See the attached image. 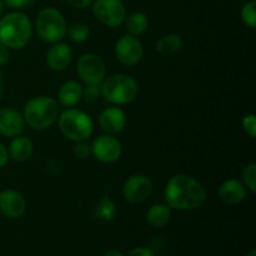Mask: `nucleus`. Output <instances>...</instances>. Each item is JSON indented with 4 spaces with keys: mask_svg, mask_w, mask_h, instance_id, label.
<instances>
[{
    "mask_svg": "<svg viewBox=\"0 0 256 256\" xmlns=\"http://www.w3.org/2000/svg\"><path fill=\"white\" fill-rule=\"evenodd\" d=\"M152 192V182L144 174H134L126 179L122 186V198L130 204L146 202Z\"/></svg>",
    "mask_w": 256,
    "mask_h": 256,
    "instance_id": "nucleus-11",
    "label": "nucleus"
},
{
    "mask_svg": "<svg viewBox=\"0 0 256 256\" xmlns=\"http://www.w3.org/2000/svg\"><path fill=\"white\" fill-rule=\"evenodd\" d=\"M72 155L79 160L88 159L89 156H92V145L88 142V140L75 142L74 146H72Z\"/></svg>",
    "mask_w": 256,
    "mask_h": 256,
    "instance_id": "nucleus-27",
    "label": "nucleus"
},
{
    "mask_svg": "<svg viewBox=\"0 0 256 256\" xmlns=\"http://www.w3.org/2000/svg\"><path fill=\"white\" fill-rule=\"evenodd\" d=\"M26 210V200L24 195L15 189H5L0 192V214L8 219H18Z\"/></svg>",
    "mask_w": 256,
    "mask_h": 256,
    "instance_id": "nucleus-12",
    "label": "nucleus"
},
{
    "mask_svg": "<svg viewBox=\"0 0 256 256\" xmlns=\"http://www.w3.org/2000/svg\"><path fill=\"white\" fill-rule=\"evenodd\" d=\"M25 125L22 112L12 108H0V135L5 138L18 136L24 132Z\"/></svg>",
    "mask_w": 256,
    "mask_h": 256,
    "instance_id": "nucleus-15",
    "label": "nucleus"
},
{
    "mask_svg": "<svg viewBox=\"0 0 256 256\" xmlns=\"http://www.w3.org/2000/svg\"><path fill=\"white\" fill-rule=\"evenodd\" d=\"M218 195L222 204L234 206L244 202L248 195V189L242 180L230 178L222 182Z\"/></svg>",
    "mask_w": 256,
    "mask_h": 256,
    "instance_id": "nucleus-16",
    "label": "nucleus"
},
{
    "mask_svg": "<svg viewBox=\"0 0 256 256\" xmlns=\"http://www.w3.org/2000/svg\"><path fill=\"white\" fill-rule=\"evenodd\" d=\"M9 162V154H8V148L0 142V169L4 168Z\"/></svg>",
    "mask_w": 256,
    "mask_h": 256,
    "instance_id": "nucleus-32",
    "label": "nucleus"
},
{
    "mask_svg": "<svg viewBox=\"0 0 256 256\" xmlns=\"http://www.w3.org/2000/svg\"><path fill=\"white\" fill-rule=\"evenodd\" d=\"M4 10H5V4H4V2H2V0H0V16L4 14Z\"/></svg>",
    "mask_w": 256,
    "mask_h": 256,
    "instance_id": "nucleus-36",
    "label": "nucleus"
},
{
    "mask_svg": "<svg viewBox=\"0 0 256 256\" xmlns=\"http://www.w3.org/2000/svg\"><path fill=\"white\" fill-rule=\"evenodd\" d=\"M128 256H155V254L152 249H149V248L139 246L132 249V252L128 254Z\"/></svg>",
    "mask_w": 256,
    "mask_h": 256,
    "instance_id": "nucleus-31",
    "label": "nucleus"
},
{
    "mask_svg": "<svg viewBox=\"0 0 256 256\" xmlns=\"http://www.w3.org/2000/svg\"><path fill=\"white\" fill-rule=\"evenodd\" d=\"M128 118L124 110L116 105L105 108L99 115V125L105 134H119L126 126Z\"/></svg>",
    "mask_w": 256,
    "mask_h": 256,
    "instance_id": "nucleus-13",
    "label": "nucleus"
},
{
    "mask_svg": "<svg viewBox=\"0 0 256 256\" xmlns=\"http://www.w3.org/2000/svg\"><path fill=\"white\" fill-rule=\"evenodd\" d=\"M242 126L244 129V132L249 135L252 139H254L256 136V116L254 114H246L242 116Z\"/></svg>",
    "mask_w": 256,
    "mask_h": 256,
    "instance_id": "nucleus-28",
    "label": "nucleus"
},
{
    "mask_svg": "<svg viewBox=\"0 0 256 256\" xmlns=\"http://www.w3.org/2000/svg\"><path fill=\"white\" fill-rule=\"evenodd\" d=\"M90 29L84 22H74L70 26H68L66 35L69 39L75 44H82L86 42L90 38Z\"/></svg>",
    "mask_w": 256,
    "mask_h": 256,
    "instance_id": "nucleus-23",
    "label": "nucleus"
},
{
    "mask_svg": "<svg viewBox=\"0 0 256 256\" xmlns=\"http://www.w3.org/2000/svg\"><path fill=\"white\" fill-rule=\"evenodd\" d=\"M115 58L125 66H135L144 56V48L139 38L134 35H122L114 46Z\"/></svg>",
    "mask_w": 256,
    "mask_h": 256,
    "instance_id": "nucleus-9",
    "label": "nucleus"
},
{
    "mask_svg": "<svg viewBox=\"0 0 256 256\" xmlns=\"http://www.w3.org/2000/svg\"><path fill=\"white\" fill-rule=\"evenodd\" d=\"M2 2H4L5 6L10 8V9L22 10L30 6L34 2V0H2Z\"/></svg>",
    "mask_w": 256,
    "mask_h": 256,
    "instance_id": "nucleus-29",
    "label": "nucleus"
},
{
    "mask_svg": "<svg viewBox=\"0 0 256 256\" xmlns=\"http://www.w3.org/2000/svg\"><path fill=\"white\" fill-rule=\"evenodd\" d=\"M242 182L246 186L248 192H252V194L256 192V164L250 162L242 169Z\"/></svg>",
    "mask_w": 256,
    "mask_h": 256,
    "instance_id": "nucleus-25",
    "label": "nucleus"
},
{
    "mask_svg": "<svg viewBox=\"0 0 256 256\" xmlns=\"http://www.w3.org/2000/svg\"><path fill=\"white\" fill-rule=\"evenodd\" d=\"M102 98V84H85L82 85V99L88 104H94Z\"/></svg>",
    "mask_w": 256,
    "mask_h": 256,
    "instance_id": "nucleus-26",
    "label": "nucleus"
},
{
    "mask_svg": "<svg viewBox=\"0 0 256 256\" xmlns=\"http://www.w3.org/2000/svg\"><path fill=\"white\" fill-rule=\"evenodd\" d=\"M92 8L94 16L105 26L118 28L124 24L126 8L122 0H94Z\"/></svg>",
    "mask_w": 256,
    "mask_h": 256,
    "instance_id": "nucleus-7",
    "label": "nucleus"
},
{
    "mask_svg": "<svg viewBox=\"0 0 256 256\" xmlns=\"http://www.w3.org/2000/svg\"><path fill=\"white\" fill-rule=\"evenodd\" d=\"M102 256H124V255H122L120 252H118V250H110V252H105Z\"/></svg>",
    "mask_w": 256,
    "mask_h": 256,
    "instance_id": "nucleus-35",
    "label": "nucleus"
},
{
    "mask_svg": "<svg viewBox=\"0 0 256 256\" xmlns=\"http://www.w3.org/2000/svg\"><path fill=\"white\" fill-rule=\"evenodd\" d=\"M139 92L136 80L128 74L118 72L105 76L102 82V98L112 105L130 104L134 102Z\"/></svg>",
    "mask_w": 256,
    "mask_h": 256,
    "instance_id": "nucleus-5",
    "label": "nucleus"
},
{
    "mask_svg": "<svg viewBox=\"0 0 256 256\" xmlns=\"http://www.w3.org/2000/svg\"><path fill=\"white\" fill-rule=\"evenodd\" d=\"M32 22L25 12L15 10L0 18V42L9 50H20L32 36Z\"/></svg>",
    "mask_w": 256,
    "mask_h": 256,
    "instance_id": "nucleus-2",
    "label": "nucleus"
},
{
    "mask_svg": "<svg viewBox=\"0 0 256 256\" xmlns=\"http://www.w3.org/2000/svg\"><path fill=\"white\" fill-rule=\"evenodd\" d=\"M92 155L102 164H112L120 159L122 145L115 135L102 134L92 142Z\"/></svg>",
    "mask_w": 256,
    "mask_h": 256,
    "instance_id": "nucleus-10",
    "label": "nucleus"
},
{
    "mask_svg": "<svg viewBox=\"0 0 256 256\" xmlns=\"http://www.w3.org/2000/svg\"><path fill=\"white\" fill-rule=\"evenodd\" d=\"M126 26L128 34L134 35V36H140L144 34L149 28V18L142 12H134L125 18L124 22Z\"/></svg>",
    "mask_w": 256,
    "mask_h": 256,
    "instance_id": "nucleus-21",
    "label": "nucleus"
},
{
    "mask_svg": "<svg viewBox=\"0 0 256 256\" xmlns=\"http://www.w3.org/2000/svg\"><path fill=\"white\" fill-rule=\"evenodd\" d=\"M68 5L78 10H84L92 4L94 0H65Z\"/></svg>",
    "mask_w": 256,
    "mask_h": 256,
    "instance_id": "nucleus-30",
    "label": "nucleus"
},
{
    "mask_svg": "<svg viewBox=\"0 0 256 256\" xmlns=\"http://www.w3.org/2000/svg\"><path fill=\"white\" fill-rule=\"evenodd\" d=\"M92 216L102 222H112L116 216V205L110 198H102L92 209Z\"/></svg>",
    "mask_w": 256,
    "mask_h": 256,
    "instance_id": "nucleus-22",
    "label": "nucleus"
},
{
    "mask_svg": "<svg viewBox=\"0 0 256 256\" xmlns=\"http://www.w3.org/2000/svg\"><path fill=\"white\" fill-rule=\"evenodd\" d=\"M45 62L52 72H64L72 62V50L66 42H54L45 55Z\"/></svg>",
    "mask_w": 256,
    "mask_h": 256,
    "instance_id": "nucleus-14",
    "label": "nucleus"
},
{
    "mask_svg": "<svg viewBox=\"0 0 256 256\" xmlns=\"http://www.w3.org/2000/svg\"><path fill=\"white\" fill-rule=\"evenodd\" d=\"M35 30L40 40L48 44L62 42L66 35L68 24L64 15L52 6L40 10L35 19Z\"/></svg>",
    "mask_w": 256,
    "mask_h": 256,
    "instance_id": "nucleus-6",
    "label": "nucleus"
},
{
    "mask_svg": "<svg viewBox=\"0 0 256 256\" xmlns=\"http://www.w3.org/2000/svg\"><path fill=\"white\" fill-rule=\"evenodd\" d=\"M240 16H242V22L250 29H255L256 28V2L255 0H250L249 2L242 8L240 12Z\"/></svg>",
    "mask_w": 256,
    "mask_h": 256,
    "instance_id": "nucleus-24",
    "label": "nucleus"
},
{
    "mask_svg": "<svg viewBox=\"0 0 256 256\" xmlns=\"http://www.w3.org/2000/svg\"><path fill=\"white\" fill-rule=\"evenodd\" d=\"M56 122L60 132L70 142L89 140L94 134V122L90 115L76 108H65Z\"/></svg>",
    "mask_w": 256,
    "mask_h": 256,
    "instance_id": "nucleus-4",
    "label": "nucleus"
},
{
    "mask_svg": "<svg viewBox=\"0 0 256 256\" xmlns=\"http://www.w3.org/2000/svg\"><path fill=\"white\" fill-rule=\"evenodd\" d=\"M82 96V85L78 80H66L59 88L56 102L62 108H74L79 104Z\"/></svg>",
    "mask_w": 256,
    "mask_h": 256,
    "instance_id": "nucleus-18",
    "label": "nucleus"
},
{
    "mask_svg": "<svg viewBox=\"0 0 256 256\" xmlns=\"http://www.w3.org/2000/svg\"><path fill=\"white\" fill-rule=\"evenodd\" d=\"M184 45L182 36L178 32H169L160 38L155 44V49L162 56H172L180 52Z\"/></svg>",
    "mask_w": 256,
    "mask_h": 256,
    "instance_id": "nucleus-20",
    "label": "nucleus"
},
{
    "mask_svg": "<svg viewBox=\"0 0 256 256\" xmlns=\"http://www.w3.org/2000/svg\"><path fill=\"white\" fill-rule=\"evenodd\" d=\"M76 72L84 84H102L106 76V64L100 55L86 52L78 59Z\"/></svg>",
    "mask_w": 256,
    "mask_h": 256,
    "instance_id": "nucleus-8",
    "label": "nucleus"
},
{
    "mask_svg": "<svg viewBox=\"0 0 256 256\" xmlns=\"http://www.w3.org/2000/svg\"><path fill=\"white\" fill-rule=\"evenodd\" d=\"M10 59V50L0 42V65H5Z\"/></svg>",
    "mask_w": 256,
    "mask_h": 256,
    "instance_id": "nucleus-33",
    "label": "nucleus"
},
{
    "mask_svg": "<svg viewBox=\"0 0 256 256\" xmlns=\"http://www.w3.org/2000/svg\"><path fill=\"white\" fill-rule=\"evenodd\" d=\"M206 196L204 185L186 174L172 176L164 189L165 204L179 212L199 209L206 202Z\"/></svg>",
    "mask_w": 256,
    "mask_h": 256,
    "instance_id": "nucleus-1",
    "label": "nucleus"
},
{
    "mask_svg": "<svg viewBox=\"0 0 256 256\" xmlns=\"http://www.w3.org/2000/svg\"><path fill=\"white\" fill-rule=\"evenodd\" d=\"M4 89H5V79H4V74L0 70V100H2V95H4Z\"/></svg>",
    "mask_w": 256,
    "mask_h": 256,
    "instance_id": "nucleus-34",
    "label": "nucleus"
},
{
    "mask_svg": "<svg viewBox=\"0 0 256 256\" xmlns=\"http://www.w3.org/2000/svg\"><path fill=\"white\" fill-rule=\"evenodd\" d=\"M34 152V142L30 138L25 135H18L14 136L8 146V154L9 159L15 162H24L32 158Z\"/></svg>",
    "mask_w": 256,
    "mask_h": 256,
    "instance_id": "nucleus-17",
    "label": "nucleus"
},
{
    "mask_svg": "<svg viewBox=\"0 0 256 256\" xmlns=\"http://www.w3.org/2000/svg\"><path fill=\"white\" fill-rule=\"evenodd\" d=\"M246 256H256V252H255V250H252V252H250Z\"/></svg>",
    "mask_w": 256,
    "mask_h": 256,
    "instance_id": "nucleus-37",
    "label": "nucleus"
},
{
    "mask_svg": "<svg viewBox=\"0 0 256 256\" xmlns=\"http://www.w3.org/2000/svg\"><path fill=\"white\" fill-rule=\"evenodd\" d=\"M172 218V208L166 204H154L148 209L145 220L148 224L155 229L165 226Z\"/></svg>",
    "mask_w": 256,
    "mask_h": 256,
    "instance_id": "nucleus-19",
    "label": "nucleus"
},
{
    "mask_svg": "<svg viewBox=\"0 0 256 256\" xmlns=\"http://www.w3.org/2000/svg\"><path fill=\"white\" fill-rule=\"evenodd\" d=\"M60 114V105L56 99L48 95L32 98L25 104L22 116L25 124L34 130H45L58 122Z\"/></svg>",
    "mask_w": 256,
    "mask_h": 256,
    "instance_id": "nucleus-3",
    "label": "nucleus"
}]
</instances>
